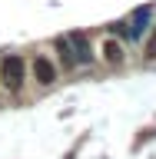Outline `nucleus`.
<instances>
[{
  "label": "nucleus",
  "mask_w": 156,
  "mask_h": 159,
  "mask_svg": "<svg viewBox=\"0 0 156 159\" xmlns=\"http://www.w3.org/2000/svg\"><path fill=\"white\" fill-rule=\"evenodd\" d=\"M0 80H3V86L10 93H20L23 83H27V63H23V57L10 53V57L0 60Z\"/></svg>",
  "instance_id": "f257e3e1"
},
{
  "label": "nucleus",
  "mask_w": 156,
  "mask_h": 159,
  "mask_svg": "<svg viewBox=\"0 0 156 159\" xmlns=\"http://www.w3.org/2000/svg\"><path fill=\"white\" fill-rule=\"evenodd\" d=\"M153 13H156V7H153V3H143V7H136L133 13H130V20H126V23H130V37H133V43L146 37V30L153 27Z\"/></svg>",
  "instance_id": "f03ea898"
},
{
  "label": "nucleus",
  "mask_w": 156,
  "mask_h": 159,
  "mask_svg": "<svg viewBox=\"0 0 156 159\" xmlns=\"http://www.w3.org/2000/svg\"><path fill=\"white\" fill-rule=\"evenodd\" d=\"M70 47H73V60H77V66H90L93 60H97V53H93V47H90V37L83 33V30H73V33H67Z\"/></svg>",
  "instance_id": "7ed1b4c3"
},
{
  "label": "nucleus",
  "mask_w": 156,
  "mask_h": 159,
  "mask_svg": "<svg viewBox=\"0 0 156 159\" xmlns=\"http://www.w3.org/2000/svg\"><path fill=\"white\" fill-rule=\"evenodd\" d=\"M30 73H33V80H37L40 86H53V83H57V63H53V60L50 57H43V53H40V57H33V63H30Z\"/></svg>",
  "instance_id": "20e7f679"
},
{
  "label": "nucleus",
  "mask_w": 156,
  "mask_h": 159,
  "mask_svg": "<svg viewBox=\"0 0 156 159\" xmlns=\"http://www.w3.org/2000/svg\"><path fill=\"white\" fill-rule=\"evenodd\" d=\"M100 53H103V63H110V66H123V60H126V43H123L120 37H106L103 47H100Z\"/></svg>",
  "instance_id": "39448f33"
},
{
  "label": "nucleus",
  "mask_w": 156,
  "mask_h": 159,
  "mask_svg": "<svg viewBox=\"0 0 156 159\" xmlns=\"http://www.w3.org/2000/svg\"><path fill=\"white\" fill-rule=\"evenodd\" d=\"M53 47H57V53H60V63L67 70H77V60H73V47H70V40L67 37H57L53 40Z\"/></svg>",
  "instance_id": "423d86ee"
},
{
  "label": "nucleus",
  "mask_w": 156,
  "mask_h": 159,
  "mask_svg": "<svg viewBox=\"0 0 156 159\" xmlns=\"http://www.w3.org/2000/svg\"><path fill=\"white\" fill-rule=\"evenodd\" d=\"M146 57H149V60H156V33L149 37V43H146Z\"/></svg>",
  "instance_id": "0eeeda50"
}]
</instances>
